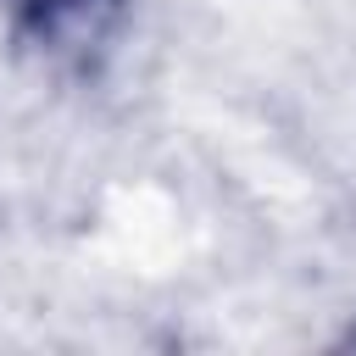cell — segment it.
<instances>
[{
    "mask_svg": "<svg viewBox=\"0 0 356 356\" xmlns=\"http://www.w3.org/2000/svg\"><path fill=\"white\" fill-rule=\"evenodd\" d=\"M17 28L56 50V56H83L95 44H106V33L122 22V6L128 0H6Z\"/></svg>",
    "mask_w": 356,
    "mask_h": 356,
    "instance_id": "1",
    "label": "cell"
}]
</instances>
